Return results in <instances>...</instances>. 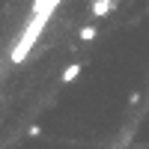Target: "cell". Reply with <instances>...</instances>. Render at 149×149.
I'll list each match as a JSON object with an SVG mask.
<instances>
[{
  "mask_svg": "<svg viewBox=\"0 0 149 149\" xmlns=\"http://www.w3.org/2000/svg\"><path fill=\"white\" fill-rule=\"evenodd\" d=\"M95 36H98V33H95V27H93V24H86V27H81V33H78V39H81V42H93Z\"/></svg>",
  "mask_w": 149,
  "mask_h": 149,
  "instance_id": "3",
  "label": "cell"
},
{
  "mask_svg": "<svg viewBox=\"0 0 149 149\" xmlns=\"http://www.w3.org/2000/svg\"><path fill=\"white\" fill-rule=\"evenodd\" d=\"M27 134H30V137H39V134H42V128H39V125H30V131H27Z\"/></svg>",
  "mask_w": 149,
  "mask_h": 149,
  "instance_id": "4",
  "label": "cell"
},
{
  "mask_svg": "<svg viewBox=\"0 0 149 149\" xmlns=\"http://www.w3.org/2000/svg\"><path fill=\"white\" fill-rule=\"evenodd\" d=\"M81 74V63H72V66H66V72H63V84H72L74 78Z\"/></svg>",
  "mask_w": 149,
  "mask_h": 149,
  "instance_id": "2",
  "label": "cell"
},
{
  "mask_svg": "<svg viewBox=\"0 0 149 149\" xmlns=\"http://www.w3.org/2000/svg\"><path fill=\"white\" fill-rule=\"evenodd\" d=\"M116 3H119V0H95L90 12H93L95 18H104V15H110V12L116 9Z\"/></svg>",
  "mask_w": 149,
  "mask_h": 149,
  "instance_id": "1",
  "label": "cell"
}]
</instances>
